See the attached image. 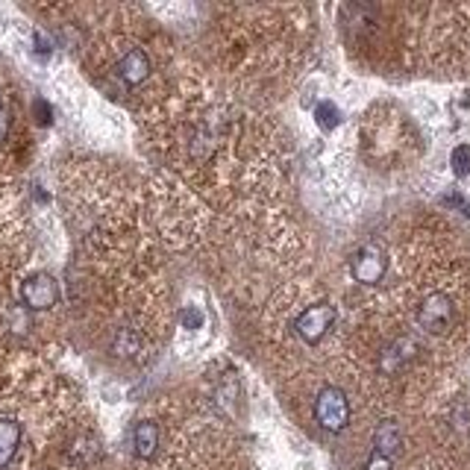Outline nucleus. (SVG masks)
Masks as SVG:
<instances>
[{
    "mask_svg": "<svg viewBox=\"0 0 470 470\" xmlns=\"http://www.w3.org/2000/svg\"><path fill=\"white\" fill-rule=\"evenodd\" d=\"M415 356V344L408 342V338H403V342H397V344H392L383 353V371H388V374H394V371H400V367L406 365V359H412Z\"/></svg>",
    "mask_w": 470,
    "mask_h": 470,
    "instance_id": "10",
    "label": "nucleus"
},
{
    "mask_svg": "<svg viewBox=\"0 0 470 470\" xmlns=\"http://www.w3.org/2000/svg\"><path fill=\"white\" fill-rule=\"evenodd\" d=\"M6 136H9V112L0 106V142H6Z\"/></svg>",
    "mask_w": 470,
    "mask_h": 470,
    "instance_id": "15",
    "label": "nucleus"
},
{
    "mask_svg": "<svg viewBox=\"0 0 470 470\" xmlns=\"http://www.w3.org/2000/svg\"><path fill=\"white\" fill-rule=\"evenodd\" d=\"M21 447V424L12 417H0V467H6Z\"/></svg>",
    "mask_w": 470,
    "mask_h": 470,
    "instance_id": "8",
    "label": "nucleus"
},
{
    "mask_svg": "<svg viewBox=\"0 0 470 470\" xmlns=\"http://www.w3.org/2000/svg\"><path fill=\"white\" fill-rule=\"evenodd\" d=\"M21 300L29 306L36 309V312H45V309H54L56 300H59V285L56 279L50 274H33L27 279V283L21 285Z\"/></svg>",
    "mask_w": 470,
    "mask_h": 470,
    "instance_id": "4",
    "label": "nucleus"
},
{
    "mask_svg": "<svg viewBox=\"0 0 470 470\" xmlns=\"http://www.w3.org/2000/svg\"><path fill=\"white\" fill-rule=\"evenodd\" d=\"M333 321H335V306L317 303V306H309L306 312L297 317L294 329L306 344H317L326 335V329L333 326Z\"/></svg>",
    "mask_w": 470,
    "mask_h": 470,
    "instance_id": "3",
    "label": "nucleus"
},
{
    "mask_svg": "<svg viewBox=\"0 0 470 470\" xmlns=\"http://www.w3.org/2000/svg\"><path fill=\"white\" fill-rule=\"evenodd\" d=\"M417 321H421V326L429 329V333H444V329L449 326V321H453V300H449L447 294H441V292L429 294L421 303Z\"/></svg>",
    "mask_w": 470,
    "mask_h": 470,
    "instance_id": "5",
    "label": "nucleus"
},
{
    "mask_svg": "<svg viewBox=\"0 0 470 470\" xmlns=\"http://www.w3.org/2000/svg\"><path fill=\"white\" fill-rule=\"evenodd\" d=\"M147 74H150V59H147V54L142 47L127 50V54L118 59V77H121L127 86L144 83Z\"/></svg>",
    "mask_w": 470,
    "mask_h": 470,
    "instance_id": "6",
    "label": "nucleus"
},
{
    "mask_svg": "<svg viewBox=\"0 0 470 470\" xmlns=\"http://www.w3.org/2000/svg\"><path fill=\"white\" fill-rule=\"evenodd\" d=\"M315 118H317V127L321 129H335L338 124H342V112H338V106L329 103V100H324V103L315 109Z\"/></svg>",
    "mask_w": 470,
    "mask_h": 470,
    "instance_id": "11",
    "label": "nucleus"
},
{
    "mask_svg": "<svg viewBox=\"0 0 470 470\" xmlns=\"http://www.w3.org/2000/svg\"><path fill=\"white\" fill-rule=\"evenodd\" d=\"M400 447H403V433H400L397 421H383L374 429V453L394 458L400 453Z\"/></svg>",
    "mask_w": 470,
    "mask_h": 470,
    "instance_id": "7",
    "label": "nucleus"
},
{
    "mask_svg": "<svg viewBox=\"0 0 470 470\" xmlns=\"http://www.w3.org/2000/svg\"><path fill=\"white\" fill-rule=\"evenodd\" d=\"M385 268H388V259L376 244L359 247L353 259H350V274H353L356 283H362V285H376L379 279L385 276Z\"/></svg>",
    "mask_w": 470,
    "mask_h": 470,
    "instance_id": "2",
    "label": "nucleus"
},
{
    "mask_svg": "<svg viewBox=\"0 0 470 470\" xmlns=\"http://www.w3.org/2000/svg\"><path fill=\"white\" fill-rule=\"evenodd\" d=\"M183 321H186V326H200V324H203V315H200V309L188 306L186 315H183Z\"/></svg>",
    "mask_w": 470,
    "mask_h": 470,
    "instance_id": "14",
    "label": "nucleus"
},
{
    "mask_svg": "<svg viewBox=\"0 0 470 470\" xmlns=\"http://www.w3.org/2000/svg\"><path fill=\"white\" fill-rule=\"evenodd\" d=\"M449 165H453L456 177H470V147L458 144L453 153H449Z\"/></svg>",
    "mask_w": 470,
    "mask_h": 470,
    "instance_id": "12",
    "label": "nucleus"
},
{
    "mask_svg": "<svg viewBox=\"0 0 470 470\" xmlns=\"http://www.w3.org/2000/svg\"><path fill=\"white\" fill-rule=\"evenodd\" d=\"M365 470H392V458L379 456V453H371V458L365 462Z\"/></svg>",
    "mask_w": 470,
    "mask_h": 470,
    "instance_id": "13",
    "label": "nucleus"
},
{
    "mask_svg": "<svg viewBox=\"0 0 470 470\" xmlns=\"http://www.w3.org/2000/svg\"><path fill=\"white\" fill-rule=\"evenodd\" d=\"M315 421L321 424L326 433H342L350 424V403L342 388L326 385L315 400Z\"/></svg>",
    "mask_w": 470,
    "mask_h": 470,
    "instance_id": "1",
    "label": "nucleus"
},
{
    "mask_svg": "<svg viewBox=\"0 0 470 470\" xmlns=\"http://www.w3.org/2000/svg\"><path fill=\"white\" fill-rule=\"evenodd\" d=\"M159 449V426L153 421H142L133 429V453L138 458H153Z\"/></svg>",
    "mask_w": 470,
    "mask_h": 470,
    "instance_id": "9",
    "label": "nucleus"
}]
</instances>
